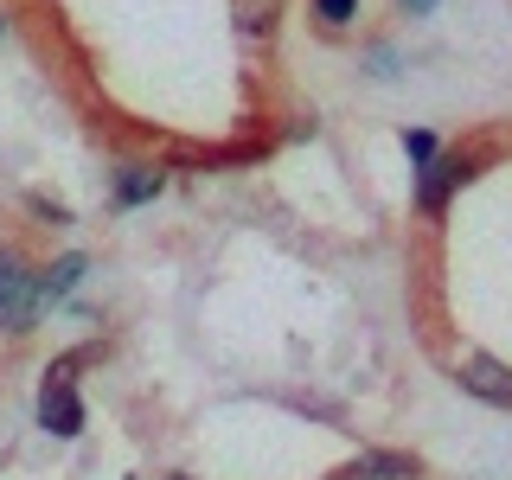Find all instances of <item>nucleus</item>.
<instances>
[{
  "instance_id": "6e6552de",
  "label": "nucleus",
  "mask_w": 512,
  "mask_h": 480,
  "mask_svg": "<svg viewBox=\"0 0 512 480\" xmlns=\"http://www.w3.org/2000/svg\"><path fill=\"white\" fill-rule=\"evenodd\" d=\"M314 7H320V20H327V26H346L359 0H314Z\"/></svg>"
},
{
  "instance_id": "9d476101",
  "label": "nucleus",
  "mask_w": 512,
  "mask_h": 480,
  "mask_svg": "<svg viewBox=\"0 0 512 480\" xmlns=\"http://www.w3.org/2000/svg\"><path fill=\"white\" fill-rule=\"evenodd\" d=\"M410 7H416V13H429V7H436V0H410Z\"/></svg>"
},
{
  "instance_id": "7ed1b4c3",
  "label": "nucleus",
  "mask_w": 512,
  "mask_h": 480,
  "mask_svg": "<svg viewBox=\"0 0 512 480\" xmlns=\"http://www.w3.org/2000/svg\"><path fill=\"white\" fill-rule=\"evenodd\" d=\"M461 384H468L474 397H487V404H512V372L500 359H487V352L461 359Z\"/></svg>"
},
{
  "instance_id": "0eeeda50",
  "label": "nucleus",
  "mask_w": 512,
  "mask_h": 480,
  "mask_svg": "<svg viewBox=\"0 0 512 480\" xmlns=\"http://www.w3.org/2000/svg\"><path fill=\"white\" fill-rule=\"evenodd\" d=\"M160 192V173H128L122 180V205H141V199H154Z\"/></svg>"
},
{
  "instance_id": "20e7f679",
  "label": "nucleus",
  "mask_w": 512,
  "mask_h": 480,
  "mask_svg": "<svg viewBox=\"0 0 512 480\" xmlns=\"http://www.w3.org/2000/svg\"><path fill=\"white\" fill-rule=\"evenodd\" d=\"M468 173H474V160H468V154H455V160H436V167L423 173V205L436 212V205H442V199H448V192H455L461 180H468Z\"/></svg>"
},
{
  "instance_id": "39448f33",
  "label": "nucleus",
  "mask_w": 512,
  "mask_h": 480,
  "mask_svg": "<svg viewBox=\"0 0 512 480\" xmlns=\"http://www.w3.org/2000/svg\"><path fill=\"white\" fill-rule=\"evenodd\" d=\"M410 474H416L410 455H359L346 468V480H410Z\"/></svg>"
},
{
  "instance_id": "f257e3e1",
  "label": "nucleus",
  "mask_w": 512,
  "mask_h": 480,
  "mask_svg": "<svg viewBox=\"0 0 512 480\" xmlns=\"http://www.w3.org/2000/svg\"><path fill=\"white\" fill-rule=\"evenodd\" d=\"M32 314H39V282L26 276V263L13 250H0V327H32Z\"/></svg>"
},
{
  "instance_id": "423d86ee",
  "label": "nucleus",
  "mask_w": 512,
  "mask_h": 480,
  "mask_svg": "<svg viewBox=\"0 0 512 480\" xmlns=\"http://www.w3.org/2000/svg\"><path fill=\"white\" fill-rule=\"evenodd\" d=\"M77 276H84V256H64L58 269H45V282H39V295H71Z\"/></svg>"
},
{
  "instance_id": "1a4fd4ad",
  "label": "nucleus",
  "mask_w": 512,
  "mask_h": 480,
  "mask_svg": "<svg viewBox=\"0 0 512 480\" xmlns=\"http://www.w3.org/2000/svg\"><path fill=\"white\" fill-rule=\"evenodd\" d=\"M404 148H410V160H429V154H436V135H423V128H416V135H404Z\"/></svg>"
},
{
  "instance_id": "f03ea898",
  "label": "nucleus",
  "mask_w": 512,
  "mask_h": 480,
  "mask_svg": "<svg viewBox=\"0 0 512 480\" xmlns=\"http://www.w3.org/2000/svg\"><path fill=\"white\" fill-rule=\"evenodd\" d=\"M71 372H77V359H64L52 378H45V397H39V423L52 429V436H77L84 429V404H77V391H71Z\"/></svg>"
}]
</instances>
